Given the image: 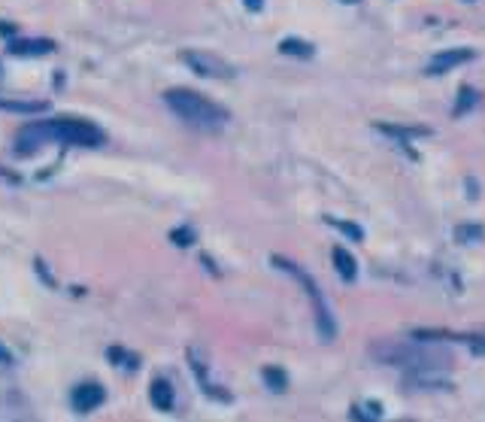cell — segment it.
Segmentation results:
<instances>
[{
  "label": "cell",
  "mask_w": 485,
  "mask_h": 422,
  "mask_svg": "<svg viewBox=\"0 0 485 422\" xmlns=\"http://www.w3.org/2000/svg\"><path fill=\"white\" fill-rule=\"evenodd\" d=\"M0 79H3V67H0Z\"/></svg>",
  "instance_id": "obj_22"
},
{
  "label": "cell",
  "mask_w": 485,
  "mask_h": 422,
  "mask_svg": "<svg viewBox=\"0 0 485 422\" xmlns=\"http://www.w3.org/2000/svg\"><path fill=\"white\" fill-rule=\"evenodd\" d=\"M109 359H118V365H125V368H131V371L140 368V362H136L134 355H127L125 350H118V346H113V350H109Z\"/></svg>",
  "instance_id": "obj_17"
},
{
  "label": "cell",
  "mask_w": 485,
  "mask_h": 422,
  "mask_svg": "<svg viewBox=\"0 0 485 422\" xmlns=\"http://www.w3.org/2000/svg\"><path fill=\"white\" fill-rule=\"evenodd\" d=\"M182 61H185L197 76H206V79H231L234 76L231 64H225L218 55H209V52H182Z\"/></svg>",
  "instance_id": "obj_4"
},
{
  "label": "cell",
  "mask_w": 485,
  "mask_h": 422,
  "mask_svg": "<svg viewBox=\"0 0 485 422\" xmlns=\"http://www.w3.org/2000/svg\"><path fill=\"white\" fill-rule=\"evenodd\" d=\"M328 222H331V225H337V228H340L343 234H349L352 240H364V231H361L358 225H352V222H340V219H331V216H328Z\"/></svg>",
  "instance_id": "obj_16"
},
{
  "label": "cell",
  "mask_w": 485,
  "mask_h": 422,
  "mask_svg": "<svg viewBox=\"0 0 485 422\" xmlns=\"http://www.w3.org/2000/svg\"><path fill=\"white\" fill-rule=\"evenodd\" d=\"M482 237H485L482 225H458L455 228V240L458 243H473V240H482Z\"/></svg>",
  "instance_id": "obj_14"
},
{
  "label": "cell",
  "mask_w": 485,
  "mask_h": 422,
  "mask_svg": "<svg viewBox=\"0 0 485 422\" xmlns=\"http://www.w3.org/2000/svg\"><path fill=\"white\" fill-rule=\"evenodd\" d=\"M149 398H152V404L158 407V410H173V386L167 380H152V386H149Z\"/></svg>",
  "instance_id": "obj_9"
},
{
  "label": "cell",
  "mask_w": 485,
  "mask_h": 422,
  "mask_svg": "<svg viewBox=\"0 0 485 422\" xmlns=\"http://www.w3.org/2000/svg\"><path fill=\"white\" fill-rule=\"evenodd\" d=\"M164 104L170 107V113L182 118L188 128L195 131H204V134H218L222 128L227 125V109L216 100L204 97L200 91H191V88H170L164 95Z\"/></svg>",
  "instance_id": "obj_2"
},
{
  "label": "cell",
  "mask_w": 485,
  "mask_h": 422,
  "mask_svg": "<svg viewBox=\"0 0 485 422\" xmlns=\"http://www.w3.org/2000/svg\"><path fill=\"white\" fill-rule=\"evenodd\" d=\"M6 49L18 55V58H36V55H52L55 43L52 40H9Z\"/></svg>",
  "instance_id": "obj_6"
},
{
  "label": "cell",
  "mask_w": 485,
  "mask_h": 422,
  "mask_svg": "<svg viewBox=\"0 0 485 422\" xmlns=\"http://www.w3.org/2000/svg\"><path fill=\"white\" fill-rule=\"evenodd\" d=\"M279 52L282 55H295V58H313V46H309L307 40H297V36H288V40L279 43Z\"/></svg>",
  "instance_id": "obj_12"
},
{
  "label": "cell",
  "mask_w": 485,
  "mask_h": 422,
  "mask_svg": "<svg viewBox=\"0 0 485 422\" xmlns=\"http://www.w3.org/2000/svg\"><path fill=\"white\" fill-rule=\"evenodd\" d=\"M45 143H67V146H104L106 134L97 125L82 122V118H45V122L24 125L15 137V149L22 155L36 152Z\"/></svg>",
  "instance_id": "obj_1"
},
{
  "label": "cell",
  "mask_w": 485,
  "mask_h": 422,
  "mask_svg": "<svg viewBox=\"0 0 485 422\" xmlns=\"http://www.w3.org/2000/svg\"><path fill=\"white\" fill-rule=\"evenodd\" d=\"M264 383H267L273 392H286L288 377H286V374H282L279 368H264Z\"/></svg>",
  "instance_id": "obj_15"
},
{
  "label": "cell",
  "mask_w": 485,
  "mask_h": 422,
  "mask_svg": "<svg viewBox=\"0 0 485 422\" xmlns=\"http://www.w3.org/2000/svg\"><path fill=\"white\" fill-rule=\"evenodd\" d=\"M377 131L388 134V137H398V140H413V137H428V134H431V128H422V125L407 128V125H386V122H379Z\"/></svg>",
  "instance_id": "obj_11"
},
{
  "label": "cell",
  "mask_w": 485,
  "mask_h": 422,
  "mask_svg": "<svg viewBox=\"0 0 485 422\" xmlns=\"http://www.w3.org/2000/svg\"><path fill=\"white\" fill-rule=\"evenodd\" d=\"M246 9H252V13H258V9L264 6V0H243Z\"/></svg>",
  "instance_id": "obj_19"
},
{
  "label": "cell",
  "mask_w": 485,
  "mask_h": 422,
  "mask_svg": "<svg viewBox=\"0 0 485 422\" xmlns=\"http://www.w3.org/2000/svg\"><path fill=\"white\" fill-rule=\"evenodd\" d=\"M104 401H106V392L100 383H82V386H76L70 395V404L76 414H91V410H97Z\"/></svg>",
  "instance_id": "obj_5"
},
{
  "label": "cell",
  "mask_w": 485,
  "mask_h": 422,
  "mask_svg": "<svg viewBox=\"0 0 485 422\" xmlns=\"http://www.w3.org/2000/svg\"><path fill=\"white\" fill-rule=\"evenodd\" d=\"M0 109H3V113L34 116V113H43V109H49V104H45V100H3V97H0Z\"/></svg>",
  "instance_id": "obj_10"
},
{
  "label": "cell",
  "mask_w": 485,
  "mask_h": 422,
  "mask_svg": "<svg viewBox=\"0 0 485 422\" xmlns=\"http://www.w3.org/2000/svg\"><path fill=\"white\" fill-rule=\"evenodd\" d=\"M173 243H176V246H191V243H195V231H191V228H179V231H173Z\"/></svg>",
  "instance_id": "obj_18"
},
{
  "label": "cell",
  "mask_w": 485,
  "mask_h": 422,
  "mask_svg": "<svg viewBox=\"0 0 485 422\" xmlns=\"http://www.w3.org/2000/svg\"><path fill=\"white\" fill-rule=\"evenodd\" d=\"M464 61H473V52L470 49H452V52H440L437 58L428 64V73L437 76V73H449L455 64H464Z\"/></svg>",
  "instance_id": "obj_7"
},
{
  "label": "cell",
  "mask_w": 485,
  "mask_h": 422,
  "mask_svg": "<svg viewBox=\"0 0 485 422\" xmlns=\"http://www.w3.org/2000/svg\"><path fill=\"white\" fill-rule=\"evenodd\" d=\"M470 4H473V0H470Z\"/></svg>",
  "instance_id": "obj_23"
},
{
  "label": "cell",
  "mask_w": 485,
  "mask_h": 422,
  "mask_svg": "<svg viewBox=\"0 0 485 422\" xmlns=\"http://www.w3.org/2000/svg\"><path fill=\"white\" fill-rule=\"evenodd\" d=\"M273 264H276L279 271H286L291 273L300 286H304V292L309 295V301H313V310H316V325H318V334H322V341H334V334H337V325H334V316H331V310H328L325 304V298H322V292H318L316 286V280L309 277V273L304 268H297L295 261H288V259H279V255H273Z\"/></svg>",
  "instance_id": "obj_3"
},
{
  "label": "cell",
  "mask_w": 485,
  "mask_h": 422,
  "mask_svg": "<svg viewBox=\"0 0 485 422\" xmlns=\"http://www.w3.org/2000/svg\"><path fill=\"white\" fill-rule=\"evenodd\" d=\"M334 268L337 273H340V280L343 283H355V277H358V264H355V259L349 252L343 250V246H334Z\"/></svg>",
  "instance_id": "obj_8"
},
{
  "label": "cell",
  "mask_w": 485,
  "mask_h": 422,
  "mask_svg": "<svg viewBox=\"0 0 485 422\" xmlns=\"http://www.w3.org/2000/svg\"><path fill=\"white\" fill-rule=\"evenodd\" d=\"M346 4H358V0H346Z\"/></svg>",
  "instance_id": "obj_21"
},
{
  "label": "cell",
  "mask_w": 485,
  "mask_h": 422,
  "mask_svg": "<svg viewBox=\"0 0 485 422\" xmlns=\"http://www.w3.org/2000/svg\"><path fill=\"white\" fill-rule=\"evenodd\" d=\"M473 104H477V91H473V88H461V91H458V104H455L452 116H455V118H461L464 113H470Z\"/></svg>",
  "instance_id": "obj_13"
},
{
  "label": "cell",
  "mask_w": 485,
  "mask_h": 422,
  "mask_svg": "<svg viewBox=\"0 0 485 422\" xmlns=\"http://www.w3.org/2000/svg\"><path fill=\"white\" fill-rule=\"evenodd\" d=\"M0 365H13V355H9L6 346H0Z\"/></svg>",
  "instance_id": "obj_20"
}]
</instances>
